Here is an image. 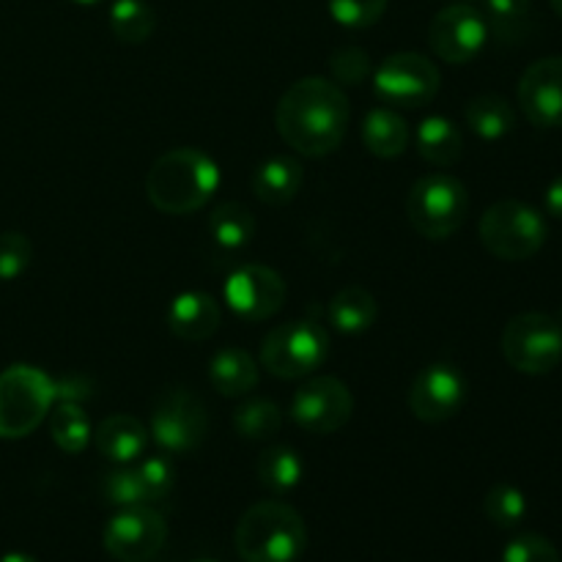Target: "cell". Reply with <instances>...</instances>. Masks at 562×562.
<instances>
[{
    "instance_id": "cell-2",
    "label": "cell",
    "mask_w": 562,
    "mask_h": 562,
    "mask_svg": "<svg viewBox=\"0 0 562 562\" xmlns=\"http://www.w3.org/2000/svg\"><path fill=\"white\" fill-rule=\"evenodd\" d=\"M220 187V168L201 148H173L151 165L146 195L162 214H192L206 206Z\"/></svg>"
},
{
    "instance_id": "cell-13",
    "label": "cell",
    "mask_w": 562,
    "mask_h": 562,
    "mask_svg": "<svg viewBox=\"0 0 562 562\" xmlns=\"http://www.w3.org/2000/svg\"><path fill=\"white\" fill-rule=\"evenodd\" d=\"M428 42L445 64H470L488 42V25L475 5H445L428 27Z\"/></svg>"
},
{
    "instance_id": "cell-7",
    "label": "cell",
    "mask_w": 562,
    "mask_h": 562,
    "mask_svg": "<svg viewBox=\"0 0 562 562\" xmlns=\"http://www.w3.org/2000/svg\"><path fill=\"white\" fill-rule=\"evenodd\" d=\"M327 329L311 318L280 324L272 333H267L261 344V366L280 379L311 376L327 362Z\"/></svg>"
},
{
    "instance_id": "cell-17",
    "label": "cell",
    "mask_w": 562,
    "mask_h": 562,
    "mask_svg": "<svg viewBox=\"0 0 562 562\" xmlns=\"http://www.w3.org/2000/svg\"><path fill=\"white\" fill-rule=\"evenodd\" d=\"M223 324L220 302L206 291H184L168 307V327L176 338L201 344L209 340Z\"/></svg>"
},
{
    "instance_id": "cell-11",
    "label": "cell",
    "mask_w": 562,
    "mask_h": 562,
    "mask_svg": "<svg viewBox=\"0 0 562 562\" xmlns=\"http://www.w3.org/2000/svg\"><path fill=\"white\" fill-rule=\"evenodd\" d=\"M168 541V521L148 505L121 508L104 527V552L119 562L151 560Z\"/></svg>"
},
{
    "instance_id": "cell-9",
    "label": "cell",
    "mask_w": 562,
    "mask_h": 562,
    "mask_svg": "<svg viewBox=\"0 0 562 562\" xmlns=\"http://www.w3.org/2000/svg\"><path fill=\"white\" fill-rule=\"evenodd\" d=\"M209 434L206 406L187 390H165L151 412V437L165 453H192Z\"/></svg>"
},
{
    "instance_id": "cell-19",
    "label": "cell",
    "mask_w": 562,
    "mask_h": 562,
    "mask_svg": "<svg viewBox=\"0 0 562 562\" xmlns=\"http://www.w3.org/2000/svg\"><path fill=\"white\" fill-rule=\"evenodd\" d=\"M302 165L291 157H269L252 173V192L267 206H285L302 190Z\"/></svg>"
},
{
    "instance_id": "cell-35",
    "label": "cell",
    "mask_w": 562,
    "mask_h": 562,
    "mask_svg": "<svg viewBox=\"0 0 562 562\" xmlns=\"http://www.w3.org/2000/svg\"><path fill=\"white\" fill-rule=\"evenodd\" d=\"M503 562H562L558 547L538 532H521L505 547Z\"/></svg>"
},
{
    "instance_id": "cell-44",
    "label": "cell",
    "mask_w": 562,
    "mask_h": 562,
    "mask_svg": "<svg viewBox=\"0 0 562 562\" xmlns=\"http://www.w3.org/2000/svg\"><path fill=\"white\" fill-rule=\"evenodd\" d=\"M198 562H212V560H198Z\"/></svg>"
},
{
    "instance_id": "cell-5",
    "label": "cell",
    "mask_w": 562,
    "mask_h": 562,
    "mask_svg": "<svg viewBox=\"0 0 562 562\" xmlns=\"http://www.w3.org/2000/svg\"><path fill=\"white\" fill-rule=\"evenodd\" d=\"M412 228L426 239H448L470 214V192L456 176L428 173L412 184L406 198Z\"/></svg>"
},
{
    "instance_id": "cell-30",
    "label": "cell",
    "mask_w": 562,
    "mask_h": 562,
    "mask_svg": "<svg viewBox=\"0 0 562 562\" xmlns=\"http://www.w3.org/2000/svg\"><path fill=\"white\" fill-rule=\"evenodd\" d=\"M280 426H283V412L269 398L247 401L234 415L236 434L245 439H252V442H258V439H272L280 431Z\"/></svg>"
},
{
    "instance_id": "cell-14",
    "label": "cell",
    "mask_w": 562,
    "mask_h": 562,
    "mask_svg": "<svg viewBox=\"0 0 562 562\" xmlns=\"http://www.w3.org/2000/svg\"><path fill=\"white\" fill-rule=\"evenodd\" d=\"M285 280L263 263H245L225 280V302L245 322H267L285 305Z\"/></svg>"
},
{
    "instance_id": "cell-29",
    "label": "cell",
    "mask_w": 562,
    "mask_h": 562,
    "mask_svg": "<svg viewBox=\"0 0 562 562\" xmlns=\"http://www.w3.org/2000/svg\"><path fill=\"white\" fill-rule=\"evenodd\" d=\"M483 20L488 33H497L503 42H516L527 33L532 14V0H483Z\"/></svg>"
},
{
    "instance_id": "cell-16",
    "label": "cell",
    "mask_w": 562,
    "mask_h": 562,
    "mask_svg": "<svg viewBox=\"0 0 562 562\" xmlns=\"http://www.w3.org/2000/svg\"><path fill=\"white\" fill-rule=\"evenodd\" d=\"M519 104L527 121L541 130L562 126V55L536 60L519 80Z\"/></svg>"
},
{
    "instance_id": "cell-43",
    "label": "cell",
    "mask_w": 562,
    "mask_h": 562,
    "mask_svg": "<svg viewBox=\"0 0 562 562\" xmlns=\"http://www.w3.org/2000/svg\"><path fill=\"white\" fill-rule=\"evenodd\" d=\"M558 322H560V327H562V311H560V318H558Z\"/></svg>"
},
{
    "instance_id": "cell-31",
    "label": "cell",
    "mask_w": 562,
    "mask_h": 562,
    "mask_svg": "<svg viewBox=\"0 0 562 562\" xmlns=\"http://www.w3.org/2000/svg\"><path fill=\"white\" fill-rule=\"evenodd\" d=\"M483 510H486L488 521L503 530H514L525 521L527 516V497L521 488L510 486V483H497L488 488L486 499H483Z\"/></svg>"
},
{
    "instance_id": "cell-15",
    "label": "cell",
    "mask_w": 562,
    "mask_h": 562,
    "mask_svg": "<svg viewBox=\"0 0 562 562\" xmlns=\"http://www.w3.org/2000/svg\"><path fill=\"white\" fill-rule=\"evenodd\" d=\"M467 401V379L459 368L428 366L417 373L409 390V409L420 423H445L461 412Z\"/></svg>"
},
{
    "instance_id": "cell-10",
    "label": "cell",
    "mask_w": 562,
    "mask_h": 562,
    "mask_svg": "<svg viewBox=\"0 0 562 562\" xmlns=\"http://www.w3.org/2000/svg\"><path fill=\"white\" fill-rule=\"evenodd\" d=\"M439 69L420 53H395L382 60L373 88L382 102L395 108H423L439 93Z\"/></svg>"
},
{
    "instance_id": "cell-18",
    "label": "cell",
    "mask_w": 562,
    "mask_h": 562,
    "mask_svg": "<svg viewBox=\"0 0 562 562\" xmlns=\"http://www.w3.org/2000/svg\"><path fill=\"white\" fill-rule=\"evenodd\" d=\"M97 450L113 464H132L146 453L148 431L137 417L132 415H110L102 426L93 431Z\"/></svg>"
},
{
    "instance_id": "cell-36",
    "label": "cell",
    "mask_w": 562,
    "mask_h": 562,
    "mask_svg": "<svg viewBox=\"0 0 562 562\" xmlns=\"http://www.w3.org/2000/svg\"><path fill=\"white\" fill-rule=\"evenodd\" d=\"M137 475H140L146 503H162V499L173 492L176 472L173 467H170V461L162 459V456H154V459L143 461V464L137 467Z\"/></svg>"
},
{
    "instance_id": "cell-3",
    "label": "cell",
    "mask_w": 562,
    "mask_h": 562,
    "mask_svg": "<svg viewBox=\"0 0 562 562\" xmlns=\"http://www.w3.org/2000/svg\"><path fill=\"white\" fill-rule=\"evenodd\" d=\"M234 547L245 562H296L307 547L305 519L291 505L263 499L241 514Z\"/></svg>"
},
{
    "instance_id": "cell-32",
    "label": "cell",
    "mask_w": 562,
    "mask_h": 562,
    "mask_svg": "<svg viewBox=\"0 0 562 562\" xmlns=\"http://www.w3.org/2000/svg\"><path fill=\"white\" fill-rule=\"evenodd\" d=\"M102 497L104 503L113 508H135V505H148L146 494H143L140 475L137 467L121 464L119 470H110L102 475Z\"/></svg>"
},
{
    "instance_id": "cell-6",
    "label": "cell",
    "mask_w": 562,
    "mask_h": 562,
    "mask_svg": "<svg viewBox=\"0 0 562 562\" xmlns=\"http://www.w3.org/2000/svg\"><path fill=\"white\" fill-rule=\"evenodd\" d=\"M481 241L499 261H527L547 241V220L538 209L521 201H497L483 212Z\"/></svg>"
},
{
    "instance_id": "cell-8",
    "label": "cell",
    "mask_w": 562,
    "mask_h": 562,
    "mask_svg": "<svg viewBox=\"0 0 562 562\" xmlns=\"http://www.w3.org/2000/svg\"><path fill=\"white\" fill-rule=\"evenodd\" d=\"M503 355L514 371L543 376L562 360V327L547 313H519L503 329Z\"/></svg>"
},
{
    "instance_id": "cell-37",
    "label": "cell",
    "mask_w": 562,
    "mask_h": 562,
    "mask_svg": "<svg viewBox=\"0 0 562 562\" xmlns=\"http://www.w3.org/2000/svg\"><path fill=\"white\" fill-rule=\"evenodd\" d=\"M329 69L338 82L346 86H360L366 82V77L371 75V58H368L366 49L360 47H340L338 53L329 58Z\"/></svg>"
},
{
    "instance_id": "cell-40",
    "label": "cell",
    "mask_w": 562,
    "mask_h": 562,
    "mask_svg": "<svg viewBox=\"0 0 562 562\" xmlns=\"http://www.w3.org/2000/svg\"><path fill=\"white\" fill-rule=\"evenodd\" d=\"M0 562H38V560L31 558V554H25V552H9L0 558Z\"/></svg>"
},
{
    "instance_id": "cell-33",
    "label": "cell",
    "mask_w": 562,
    "mask_h": 562,
    "mask_svg": "<svg viewBox=\"0 0 562 562\" xmlns=\"http://www.w3.org/2000/svg\"><path fill=\"white\" fill-rule=\"evenodd\" d=\"M387 3L390 0H327L333 20L351 31L376 25L387 11Z\"/></svg>"
},
{
    "instance_id": "cell-34",
    "label": "cell",
    "mask_w": 562,
    "mask_h": 562,
    "mask_svg": "<svg viewBox=\"0 0 562 562\" xmlns=\"http://www.w3.org/2000/svg\"><path fill=\"white\" fill-rule=\"evenodd\" d=\"M33 245L20 231L0 234V280H16L31 267Z\"/></svg>"
},
{
    "instance_id": "cell-28",
    "label": "cell",
    "mask_w": 562,
    "mask_h": 562,
    "mask_svg": "<svg viewBox=\"0 0 562 562\" xmlns=\"http://www.w3.org/2000/svg\"><path fill=\"white\" fill-rule=\"evenodd\" d=\"M110 27L124 44H143L151 38L157 16L146 0H115L110 5Z\"/></svg>"
},
{
    "instance_id": "cell-4",
    "label": "cell",
    "mask_w": 562,
    "mask_h": 562,
    "mask_svg": "<svg viewBox=\"0 0 562 562\" xmlns=\"http://www.w3.org/2000/svg\"><path fill=\"white\" fill-rule=\"evenodd\" d=\"M55 404V384L33 366L0 373V439L31 437Z\"/></svg>"
},
{
    "instance_id": "cell-26",
    "label": "cell",
    "mask_w": 562,
    "mask_h": 562,
    "mask_svg": "<svg viewBox=\"0 0 562 562\" xmlns=\"http://www.w3.org/2000/svg\"><path fill=\"white\" fill-rule=\"evenodd\" d=\"M258 483L272 494H289L294 492L305 475V464L296 456V450L285 448V445H274L258 456Z\"/></svg>"
},
{
    "instance_id": "cell-21",
    "label": "cell",
    "mask_w": 562,
    "mask_h": 562,
    "mask_svg": "<svg viewBox=\"0 0 562 562\" xmlns=\"http://www.w3.org/2000/svg\"><path fill=\"white\" fill-rule=\"evenodd\" d=\"M412 132L406 121L390 108H373L362 121V143L379 159H395L409 148Z\"/></svg>"
},
{
    "instance_id": "cell-38",
    "label": "cell",
    "mask_w": 562,
    "mask_h": 562,
    "mask_svg": "<svg viewBox=\"0 0 562 562\" xmlns=\"http://www.w3.org/2000/svg\"><path fill=\"white\" fill-rule=\"evenodd\" d=\"M55 401H71V404H80L82 398L91 395V384L82 376H64L60 382H55Z\"/></svg>"
},
{
    "instance_id": "cell-12",
    "label": "cell",
    "mask_w": 562,
    "mask_h": 562,
    "mask_svg": "<svg viewBox=\"0 0 562 562\" xmlns=\"http://www.w3.org/2000/svg\"><path fill=\"white\" fill-rule=\"evenodd\" d=\"M355 395L340 379L316 376L302 384L291 401V417L311 434H335L351 420Z\"/></svg>"
},
{
    "instance_id": "cell-22",
    "label": "cell",
    "mask_w": 562,
    "mask_h": 562,
    "mask_svg": "<svg viewBox=\"0 0 562 562\" xmlns=\"http://www.w3.org/2000/svg\"><path fill=\"white\" fill-rule=\"evenodd\" d=\"M415 146L426 162L437 165V168H450L461 159L464 151V137L456 130V124L445 115H431L423 121L415 132Z\"/></svg>"
},
{
    "instance_id": "cell-23",
    "label": "cell",
    "mask_w": 562,
    "mask_h": 562,
    "mask_svg": "<svg viewBox=\"0 0 562 562\" xmlns=\"http://www.w3.org/2000/svg\"><path fill=\"white\" fill-rule=\"evenodd\" d=\"M379 305L376 296L371 291L360 289V285H349V289L338 291L327 305V318L338 333L344 335H360L376 324Z\"/></svg>"
},
{
    "instance_id": "cell-1",
    "label": "cell",
    "mask_w": 562,
    "mask_h": 562,
    "mask_svg": "<svg viewBox=\"0 0 562 562\" xmlns=\"http://www.w3.org/2000/svg\"><path fill=\"white\" fill-rule=\"evenodd\" d=\"M274 124L285 146L302 157H327L338 151L349 130L346 91L324 77H302L285 88L274 110Z\"/></svg>"
},
{
    "instance_id": "cell-41",
    "label": "cell",
    "mask_w": 562,
    "mask_h": 562,
    "mask_svg": "<svg viewBox=\"0 0 562 562\" xmlns=\"http://www.w3.org/2000/svg\"><path fill=\"white\" fill-rule=\"evenodd\" d=\"M552 9L558 11V14L562 16V0H552Z\"/></svg>"
},
{
    "instance_id": "cell-42",
    "label": "cell",
    "mask_w": 562,
    "mask_h": 562,
    "mask_svg": "<svg viewBox=\"0 0 562 562\" xmlns=\"http://www.w3.org/2000/svg\"><path fill=\"white\" fill-rule=\"evenodd\" d=\"M75 3H80V5H93V3H102V0H75Z\"/></svg>"
},
{
    "instance_id": "cell-27",
    "label": "cell",
    "mask_w": 562,
    "mask_h": 562,
    "mask_svg": "<svg viewBox=\"0 0 562 562\" xmlns=\"http://www.w3.org/2000/svg\"><path fill=\"white\" fill-rule=\"evenodd\" d=\"M49 434H53V442L71 456L82 453L93 437L88 415L71 401H55V409L49 415Z\"/></svg>"
},
{
    "instance_id": "cell-24",
    "label": "cell",
    "mask_w": 562,
    "mask_h": 562,
    "mask_svg": "<svg viewBox=\"0 0 562 562\" xmlns=\"http://www.w3.org/2000/svg\"><path fill=\"white\" fill-rule=\"evenodd\" d=\"M209 236L220 252H241L256 236V217L245 203H220L209 217Z\"/></svg>"
},
{
    "instance_id": "cell-39",
    "label": "cell",
    "mask_w": 562,
    "mask_h": 562,
    "mask_svg": "<svg viewBox=\"0 0 562 562\" xmlns=\"http://www.w3.org/2000/svg\"><path fill=\"white\" fill-rule=\"evenodd\" d=\"M543 203H547V212L552 214V217L562 220V176H560V179H554L552 184H549Z\"/></svg>"
},
{
    "instance_id": "cell-25",
    "label": "cell",
    "mask_w": 562,
    "mask_h": 562,
    "mask_svg": "<svg viewBox=\"0 0 562 562\" xmlns=\"http://www.w3.org/2000/svg\"><path fill=\"white\" fill-rule=\"evenodd\" d=\"M464 119L467 126L483 140H503L516 126L514 108H510L508 99L497 97V93H483V97L470 99Z\"/></svg>"
},
{
    "instance_id": "cell-20",
    "label": "cell",
    "mask_w": 562,
    "mask_h": 562,
    "mask_svg": "<svg viewBox=\"0 0 562 562\" xmlns=\"http://www.w3.org/2000/svg\"><path fill=\"white\" fill-rule=\"evenodd\" d=\"M209 382L225 398H241L258 384V366L245 349H220L209 362Z\"/></svg>"
}]
</instances>
